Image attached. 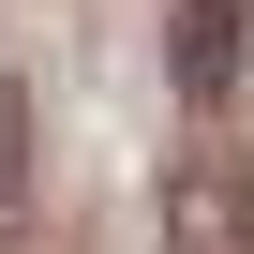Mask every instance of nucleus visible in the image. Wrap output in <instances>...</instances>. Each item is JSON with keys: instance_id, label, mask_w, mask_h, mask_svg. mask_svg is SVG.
Wrapping results in <instances>:
<instances>
[{"instance_id": "nucleus-1", "label": "nucleus", "mask_w": 254, "mask_h": 254, "mask_svg": "<svg viewBox=\"0 0 254 254\" xmlns=\"http://www.w3.org/2000/svg\"><path fill=\"white\" fill-rule=\"evenodd\" d=\"M165 254H254V194H239V150H194L165 180Z\"/></svg>"}, {"instance_id": "nucleus-2", "label": "nucleus", "mask_w": 254, "mask_h": 254, "mask_svg": "<svg viewBox=\"0 0 254 254\" xmlns=\"http://www.w3.org/2000/svg\"><path fill=\"white\" fill-rule=\"evenodd\" d=\"M165 60H180V90H194V105H224V90H239V60H254V0H180V45H165Z\"/></svg>"}, {"instance_id": "nucleus-3", "label": "nucleus", "mask_w": 254, "mask_h": 254, "mask_svg": "<svg viewBox=\"0 0 254 254\" xmlns=\"http://www.w3.org/2000/svg\"><path fill=\"white\" fill-rule=\"evenodd\" d=\"M30 224V90H0V254Z\"/></svg>"}]
</instances>
